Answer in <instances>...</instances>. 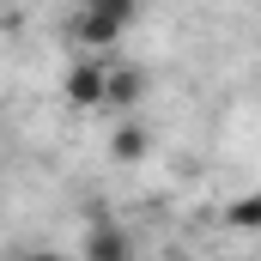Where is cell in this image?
Listing matches in <instances>:
<instances>
[{
    "mask_svg": "<svg viewBox=\"0 0 261 261\" xmlns=\"http://www.w3.org/2000/svg\"><path fill=\"white\" fill-rule=\"evenodd\" d=\"M140 12H146V0H79L73 6V43H79V55H110L134 31Z\"/></svg>",
    "mask_w": 261,
    "mask_h": 261,
    "instance_id": "cell-1",
    "label": "cell"
},
{
    "mask_svg": "<svg viewBox=\"0 0 261 261\" xmlns=\"http://www.w3.org/2000/svg\"><path fill=\"white\" fill-rule=\"evenodd\" d=\"M73 261H140V237L116 213H91L85 231H79V255Z\"/></svg>",
    "mask_w": 261,
    "mask_h": 261,
    "instance_id": "cell-2",
    "label": "cell"
},
{
    "mask_svg": "<svg viewBox=\"0 0 261 261\" xmlns=\"http://www.w3.org/2000/svg\"><path fill=\"white\" fill-rule=\"evenodd\" d=\"M61 97L85 116H103V97H110V55H73L61 73Z\"/></svg>",
    "mask_w": 261,
    "mask_h": 261,
    "instance_id": "cell-3",
    "label": "cell"
},
{
    "mask_svg": "<svg viewBox=\"0 0 261 261\" xmlns=\"http://www.w3.org/2000/svg\"><path fill=\"white\" fill-rule=\"evenodd\" d=\"M146 91H152L146 67H134V61H110V97H103V116H140Z\"/></svg>",
    "mask_w": 261,
    "mask_h": 261,
    "instance_id": "cell-4",
    "label": "cell"
},
{
    "mask_svg": "<svg viewBox=\"0 0 261 261\" xmlns=\"http://www.w3.org/2000/svg\"><path fill=\"white\" fill-rule=\"evenodd\" d=\"M146 152H152V128H146V116H116L110 158H116V164H146Z\"/></svg>",
    "mask_w": 261,
    "mask_h": 261,
    "instance_id": "cell-5",
    "label": "cell"
},
{
    "mask_svg": "<svg viewBox=\"0 0 261 261\" xmlns=\"http://www.w3.org/2000/svg\"><path fill=\"white\" fill-rule=\"evenodd\" d=\"M225 225L231 231H261V195H237L225 206Z\"/></svg>",
    "mask_w": 261,
    "mask_h": 261,
    "instance_id": "cell-6",
    "label": "cell"
},
{
    "mask_svg": "<svg viewBox=\"0 0 261 261\" xmlns=\"http://www.w3.org/2000/svg\"><path fill=\"white\" fill-rule=\"evenodd\" d=\"M24 261H61V255H43V249H37V255H24Z\"/></svg>",
    "mask_w": 261,
    "mask_h": 261,
    "instance_id": "cell-7",
    "label": "cell"
}]
</instances>
